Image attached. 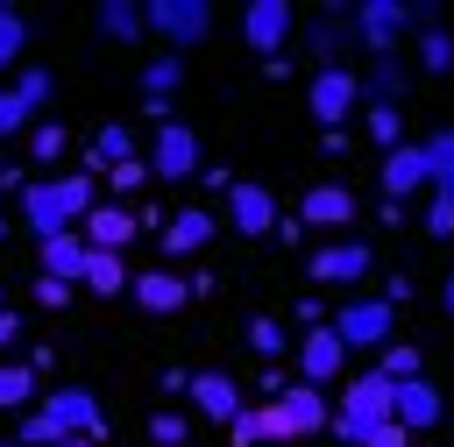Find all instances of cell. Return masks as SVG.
Instances as JSON below:
<instances>
[{
    "label": "cell",
    "instance_id": "6da1fadb",
    "mask_svg": "<svg viewBox=\"0 0 454 447\" xmlns=\"http://www.w3.org/2000/svg\"><path fill=\"white\" fill-rule=\"evenodd\" d=\"M85 213H92V177H85V170H57V177H28V184H21V227H28L35 241L78 227Z\"/></svg>",
    "mask_w": 454,
    "mask_h": 447
},
{
    "label": "cell",
    "instance_id": "7a4b0ae2",
    "mask_svg": "<svg viewBox=\"0 0 454 447\" xmlns=\"http://www.w3.org/2000/svg\"><path fill=\"white\" fill-rule=\"evenodd\" d=\"M383 419H390V376L362 369V376H348V390H340V404H333L326 433H333V440H348V447H362Z\"/></svg>",
    "mask_w": 454,
    "mask_h": 447
},
{
    "label": "cell",
    "instance_id": "3957f363",
    "mask_svg": "<svg viewBox=\"0 0 454 447\" xmlns=\"http://www.w3.org/2000/svg\"><path fill=\"white\" fill-rule=\"evenodd\" d=\"M326 419H333V404H326L319 383H284V390L270 397V447L312 440V433H326Z\"/></svg>",
    "mask_w": 454,
    "mask_h": 447
},
{
    "label": "cell",
    "instance_id": "277c9868",
    "mask_svg": "<svg viewBox=\"0 0 454 447\" xmlns=\"http://www.w3.org/2000/svg\"><path fill=\"white\" fill-rule=\"evenodd\" d=\"M369 270H376V248H369L362 234H333V241H319V248L305 255L312 291H355Z\"/></svg>",
    "mask_w": 454,
    "mask_h": 447
},
{
    "label": "cell",
    "instance_id": "5b68a950",
    "mask_svg": "<svg viewBox=\"0 0 454 447\" xmlns=\"http://www.w3.org/2000/svg\"><path fill=\"white\" fill-rule=\"evenodd\" d=\"M298 220H305V234H355V220H362V199H355V184H340V177H319L298 206H291Z\"/></svg>",
    "mask_w": 454,
    "mask_h": 447
},
{
    "label": "cell",
    "instance_id": "8992f818",
    "mask_svg": "<svg viewBox=\"0 0 454 447\" xmlns=\"http://www.w3.org/2000/svg\"><path fill=\"white\" fill-rule=\"evenodd\" d=\"M404 28H411L404 0H355V7H348V35H355V50H369V57H397Z\"/></svg>",
    "mask_w": 454,
    "mask_h": 447
},
{
    "label": "cell",
    "instance_id": "52a82bcc",
    "mask_svg": "<svg viewBox=\"0 0 454 447\" xmlns=\"http://www.w3.org/2000/svg\"><path fill=\"white\" fill-rule=\"evenodd\" d=\"M326 326L340 333V348H383V341H397V333H390L397 312H390L383 298H362V291H348V298L326 312Z\"/></svg>",
    "mask_w": 454,
    "mask_h": 447
},
{
    "label": "cell",
    "instance_id": "ba28073f",
    "mask_svg": "<svg viewBox=\"0 0 454 447\" xmlns=\"http://www.w3.org/2000/svg\"><path fill=\"white\" fill-rule=\"evenodd\" d=\"M35 412L57 426V440H99V433H106V412H99V397H92L85 383L43 390V404H35Z\"/></svg>",
    "mask_w": 454,
    "mask_h": 447
},
{
    "label": "cell",
    "instance_id": "9c48e42d",
    "mask_svg": "<svg viewBox=\"0 0 454 447\" xmlns=\"http://www.w3.org/2000/svg\"><path fill=\"white\" fill-rule=\"evenodd\" d=\"M142 28H156L177 57L192 50V43H206V28H213V7L206 0H149L142 7Z\"/></svg>",
    "mask_w": 454,
    "mask_h": 447
},
{
    "label": "cell",
    "instance_id": "30bf717a",
    "mask_svg": "<svg viewBox=\"0 0 454 447\" xmlns=\"http://www.w3.org/2000/svg\"><path fill=\"white\" fill-rule=\"evenodd\" d=\"M142 163H149V177H163V184H177V177H199V135H192L184 121H163V128L149 135Z\"/></svg>",
    "mask_w": 454,
    "mask_h": 447
},
{
    "label": "cell",
    "instance_id": "8fae6325",
    "mask_svg": "<svg viewBox=\"0 0 454 447\" xmlns=\"http://www.w3.org/2000/svg\"><path fill=\"white\" fill-rule=\"evenodd\" d=\"M355 99H362V71H348V64L312 71V85H305V106H312L319 128H348V106Z\"/></svg>",
    "mask_w": 454,
    "mask_h": 447
},
{
    "label": "cell",
    "instance_id": "7c38bea8",
    "mask_svg": "<svg viewBox=\"0 0 454 447\" xmlns=\"http://www.w3.org/2000/svg\"><path fill=\"white\" fill-rule=\"evenodd\" d=\"M291 355H298V383H340V369H348V348H340V333L333 326H305L298 341H291Z\"/></svg>",
    "mask_w": 454,
    "mask_h": 447
},
{
    "label": "cell",
    "instance_id": "4fadbf2b",
    "mask_svg": "<svg viewBox=\"0 0 454 447\" xmlns=\"http://www.w3.org/2000/svg\"><path fill=\"white\" fill-rule=\"evenodd\" d=\"M213 234H220V213H206V206H177L163 227H156V241H163V255H170V270L184 263V255H199V248H213Z\"/></svg>",
    "mask_w": 454,
    "mask_h": 447
},
{
    "label": "cell",
    "instance_id": "5bb4252c",
    "mask_svg": "<svg viewBox=\"0 0 454 447\" xmlns=\"http://www.w3.org/2000/svg\"><path fill=\"white\" fill-rule=\"evenodd\" d=\"M241 43L255 57H284V43H291V0H248L241 7Z\"/></svg>",
    "mask_w": 454,
    "mask_h": 447
},
{
    "label": "cell",
    "instance_id": "9a60e30c",
    "mask_svg": "<svg viewBox=\"0 0 454 447\" xmlns=\"http://www.w3.org/2000/svg\"><path fill=\"white\" fill-rule=\"evenodd\" d=\"M135 234H142V220H135V206H121V199H92V213L78 220V241H85V248H114V255H121Z\"/></svg>",
    "mask_w": 454,
    "mask_h": 447
},
{
    "label": "cell",
    "instance_id": "2e32d148",
    "mask_svg": "<svg viewBox=\"0 0 454 447\" xmlns=\"http://www.w3.org/2000/svg\"><path fill=\"white\" fill-rule=\"evenodd\" d=\"M277 213H284V206H277V192H270V184H248V177H241V184H227V220H234V234L262 241V234L277 227Z\"/></svg>",
    "mask_w": 454,
    "mask_h": 447
},
{
    "label": "cell",
    "instance_id": "e0dca14e",
    "mask_svg": "<svg viewBox=\"0 0 454 447\" xmlns=\"http://www.w3.org/2000/svg\"><path fill=\"white\" fill-rule=\"evenodd\" d=\"M128 298H135L149 319H163V312H184V305H192V291H184V277H177L170 263H156V270H135V277H128Z\"/></svg>",
    "mask_w": 454,
    "mask_h": 447
},
{
    "label": "cell",
    "instance_id": "ac0fdd59",
    "mask_svg": "<svg viewBox=\"0 0 454 447\" xmlns=\"http://www.w3.org/2000/svg\"><path fill=\"white\" fill-rule=\"evenodd\" d=\"M390 419H397L404 433H433V426L447 419V397H440L426 376H411V383H390Z\"/></svg>",
    "mask_w": 454,
    "mask_h": 447
},
{
    "label": "cell",
    "instance_id": "d6986e66",
    "mask_svg": "<svg viewBox=\"0 0 454 447\" xmlns=\"http://www.w3.org/2000/svg\"><path fill=\"white\" fill-rule=\"evenodd\" d=\"M184 397H192V412H199V419H213V426H227V419L248 404V397L234 390V376H227V369H192Z\"/></svg>",
    "mask_w": 454,
    "mask_h": 447
},
{
    "label": "cell",
    "instance_id": "ffe728a7",
    "mask_svg": "<svg viewBox=\"0 0 454 447\" xmlns=\"http://www.w3.org/2000/svg\"><path fill=\"white\" fill-rule=\"evenodd\" d=\"M305 57H312V71L348 64V7H326V14L305 28Z\"/></svg>",
    "mask_w": 454,
    "mask_h": 447
},
{
    "label": "cell",
    "instance_id": "44dd1931",
    "mask_svg": "<svg viewBox=\"0 0 454 447\" xmlns=\"http://www.w3.org/2000/svg\"><path fill=\"white\" fill-rule=\"evenodd\" d=\"M411 192H426V149L419 142H397V149H383V199H411Z\"/></svg>",
    "mask_w": 454,
    "mask_h": 447
},
{
    "label": "cell",
    "instance_id": "7402d4cb",
    "mask_svg": "<svg viewBox=\"0 0 454 447\" xmlns=\"http://www.w3.org/2000/svg\"><path fill=\"white\" fill-rule=\"evenodd\" d=\"M404 78H411L404 57H369V71H362V99H369V106H404Z\"/></svg>",
    "mask_w": 454,
    "mask_h": 447
},
{
    "label": "cell",
    "instance_id": "603a6c76",
    "mask_svg": "<svg viewBox=\"0 0 454 447\" xmlns=\"http://www.w3.org/2000/svg\"><path fill=\"white\" fill-rule=\"evenodd\" d=\"M35 263H43V277H64V284H78V270H85V241H78V227H64V234L35 241Z\"/></svg>",
    "mask_w": 454,
    "mask_h": 447
},
{
    "label": "cell",
    "instance_id": "cb8c5ba5",
    "mask_svg": "<svg viewBox=\"0 0 454 447\" xmlns=\"http://www.w3.org/2000/svg\"><path fill=\"white\" fill-rule=\"evenodd\" d=\"M128 277H135V270H128L114 248H85V270H78V284H85L92 298H121V291H128Z\"/></svg>",
    "mask_w": 454,
    "mask_h": 447
},
{
    "label": "cell",
    "instance_id": "d4e9b609",
    "mask_svg": "<svg viewBox=\"0 0 454 447\" xmlns=\"http://www.w3.org/2000/svg\"><path fill=\"white\" fill-rule=\"evenodd\" d=\"M177 85H184V57L177 50H156L142 64V99H177Z\"/></svg>",
    "mask_w": 454,
    "mask_h": 447
},
{
    "label": "cell",
    "instance_id": "484cf974",
    "mask_svg": "<svg viewBox=\"0 0 454 447\" xmlns=\"http://www.w3.org/2000/svg\"><path fill=\"white\" fill-rule=\"evenodd\" d=\"M241 341H248V348H255V355H262V362H284V355H291V341H298V333H291V326H284V319H270V312H255V319H248V326H241Z\"/></svg>",
    "mask_w": 454,
    "mask_h": 447
},
{
    "label": "cell",
    "instance_id": "4316f807",
    "mask_svg": "<svg viewBox=\"0 0 454 447\" xmlns=\"http://www.w3.org/2000/svg\"><path fill=\"white\" fill-rule=\"evenodd\" d=\"M92 156H99L106 170H114V163H135V156H142V135H135L128 121H106V128L92 135Z\"/></svg>",
    "mask_w": 454,
    "mask_h": 447
},
{
    "label": "cell",
    "instance_id": "83f0119b",
    "mask_svg": "<svg viewBox=\"0 0 454 447\" xmlns=\"http://www.w3.org/2000/svg\"><path fill=\"white\" fill-rule=\"evenodd\" d=\"M92 28H99L106 43H135V35H142V7H135V0H106V7L92 14Z\"/></svg>",
    "mask_w": 454,
    "mask_h": 447
},
{
    "label": "cell",
    "instance_id": "f1b7e54d",
    "mask_svg": "<svg viewBox=\"0 0 454 447\" xmlns=\"http://www.w3.org/2000/svg\"><path fill=\"white\" fill-rule=\"evenodd\" d=\"M376 376H390V383H411V376H426V355H419L411 341H383V348H376Z\"/></svg>",
    "mask_w": 454,
    "mask_h": 447
},
{
    "label": "cell",
    "instance_id": "f546056e",
    "mask_svg": "<svg viewBox=\"0 0 454 447\" xmlns=\"http://www.w3.org/2000/svg\"><path fill=\"white\" fill-rule=\"evenodd\" d=\"M35 404V369L28 362H0V412H28Z\"/></svg>",
    "mask_w": 454,
    "mask_h": 447
},
{
    "label": "cell",
    "instance_id": "4dcf8cb0",
    "mask_svg": "<svg viewBox=\"0 0 454 447\" xmlns=\"http://www.w3.org/2000/svg\"><path fill=\"white\" fill-rule=\"evenodd\" d=\"M64 149H71V128H64L57 114H43V121L28 128V156H35V163H57Z\"/></svg>",
    "mask_w": 454,
    "mask_h": 447
},
{
    "label": "cell",
    "instance_id": "1f68e13d",
    "mask_svg": "<svg viewBox=\"0 0 454 447\" xmlns=\"http://www.w3.org/2000/svg\"><path fill=\"white\" fill-rule=\"evenodd\" d=\"M411 57H419V71H454V28H419Z\"/></svg>",
    "mask_w": 454,
    "mask_h": 447
},
{
    "label": "cell",
    "instance_id": "d6a6232c",
    "mask_svg": "<svg viewBox=\"0 0 454 447\" xmlns=\"http://www.w3.org/2000/svg\"><path fill=\"white\" fill-rule=\"evenodd\" d=\"M227 440H234V447H270V404H241V412L227 419Z\"/></svg>",
    "mask_w": 454,
    "mask_h": 447
},
{
    "label": "cell",
    "instance_id": "836d02e7",
    "mask_svg": "<svg viewBox=\"0 0 454 447\" xmlns=\"http://www.w3.org/2000/svg\"><path fill=\"white\" fill-rule=\"evenodd\" d=\"M14 99L35 114V106H50V99H57V78H50L43 64H21V71H14Z\"/></svg>",
    "mask_w": 454,
    "mask_h": 447
},
{
    "label": "cell",
    "instance_id": "e575fe53",
    "mask_svg": "<svg viewBox=\"0 0 454 447\" xmlns=\"http://www.w3.org/2000/svg\"><path fill=\"white\" fill-rule=\"evenodd\" d=\"M21 50H28V21L0 7V71H21Z\"/></svg>",
    "mask_w": 454,
    "mask_h": 447
},
{
    "label": "cell",
    "instance_id": "d590c367",
    "mask_svg": "<svg viewBox=\"0 0 454 447\" xmlns=\"http://www.w3.org/2000/svg\"><path fill=\"white\" fill-rule=\"evenodd\" d=\"M149 440H156V447H192V419L163 404V412H149Z\"/></svg>",
    "mask_w": 454,
    "mask_h": 447
},
{
    "label": "cell",
    "instance_id": "8d00e7d4",
    "mask_svg": "<svg viewBox=\"0 0 454 447\" xmlns=\"http://www.w3.org/2000/svg\"><path fill=\"white\" fill-rule=\"evenodd\" d=\"M369 142L376 149H397L404 142V106H369Z\"/></svg>",
    "mask_w": 454,
    "mask_h": 447
},
{
    "label": "cell",
    "instance_id": "74e56055",
    "mask_svg": "<svg viewBox=\"0 0 454 447\" xmlns=\"http://www.w3.org/2000/svg\"><path fill=\"white\" fill-rule=\"evenodd\" d=\"M106 184H114V199L128 206V199L149 184V163H142V156H135V163H114V170H106Z\"/></svg>",
    "mask_w": 454,
    "mask_h": 447
},
{
    "label": "cell",
    "instance_id": "f35d334b",
    "mask_svg": "<svg viewBox=\"0 0 454 447\" xmlns=\"http://www.w3.org/2000/svg\"><path fill=\"white\" fill-rule=\"evenodd\" d=\"M28 298H35L43 312H64V305L78 298V284H64V277H35V284H28Z\"/></svg>",
    "mask_w": 454,
    "mask_h": 447
},
{
    "label": "cell",
    "instance_id": "ab89813d",
    "mask_svg": "<svg viewBox=\"0 0 454 447\" xmlns=\"http://www.w3.org/2000/svg\"><path fill=\"white\" fill-rule=\"evenodd\" d=\"M419 227H426L433 241H447V234H454V199H447V192H433V199H426V220H419Z\"/></svg>",
    "mask_w": 454,
    "mask_h": 447
},
{
    "label": "cell",
    "instance_id": "60d3db41",
    "mask_svg": "<svg viewBox=\"0 0 454 447\" xmlns=\"http://www.w3.org/2000/svg\"><path fill=\"white\" fill-rule=\"evenodd\" d=\"M21 128H35V114L14 99V85H0V135H21Z\"/></svg>",
    "mask_w": 454,
    "mask_h": 447
},
{
    "label": "cell",
    "instance_id": "b9f144b4",
    "mask_svg": "<svg viewBox=\"0 0 454 447\" xmlns=\"http://www.w3.org/2000/svg\"><path fill=\"white\" fill-rule=\"evenodd\" d=\"M28 341V319L14 312V305H0V362H7V348H21Z\"/></svg>",
    "mask_w": 454,
    "mask_h": 447
},
{
    "label": "cell",
    "instance_id": "7bdbcfd3",
    "mask_svg": "<svg viewBox=\"0 0 454 447\" xmlns=\"http://www.w3.org/2000/svg\"><path fill=\"white\" fill-rule=\"evenodd\" d=\"M376 298H383V305H390V312H397V305H411V298H419V284H411V277H404V270H397V277H390V284H383V291H376Z\"/></svg>",
    "mask_w": 454,
    "mask_h": 447
},
{
    "label": "cell",
    "instance_id": "ee69618b",
    "mask_svg": "<svg viewBox=\"0 0 454 447\" xmlns=\"http://www.w3.org/2000/svg\"><path fill=\"white\" fill-rule=\"evenodd\" d=\"M270 234H277L284 248H305V220H298V213H277V227H270Z\"/></svg>",
    "mask_w": 454,
    "mask_h": 447
},
{
    "label": "cell",
    "instance_id": "f6af8a7d",
    "mask_svg": "<svg viewBox=\"0 0 454 447\" xmlns=\"http://www.w3.org/2000/svg\"><path fill=\"white\" fill-rule=\"evenodd\" d=\"M362 447H411V433H404V426H397V419H383V426H376V433H369V440H362Z\"/></svg>",
    "mask_w": 454,
    "mask_h": 447
},
{
    "label": "cell",
    "instance_id": "bcb514c9",
    "mask_svg": "<svg viewBox=\"0 0 454 447\" xmlns=\"http://www.w3.org/2000/svg\"><path fill=\"white\" fill-rule=\"evenodd\" d=\"M298 326H326V298H319V291L298 298Z\"/></svg>",
    "mask_w": 454,
    "mask_h": 447
},
{
    "label": "cell",
    "instance_id": "7dc6e473",
    "mask_svg": "<svg viewBox=\"0 0 454 447\" xmlns=\"http://www.w3.org/2000/svg\"><path fill=\"white\" fill-rule=\"evenodd\" d=\"M284 383H291V376H284V362H262V376H255V390H262V404H270V397H277Z\"/></svg>",
    "mask_w": 454,
    "mask_h": 447
},
{
    "label": "cell",
    "instance_id": "c3c4849f",
    "mask_svg": "<svg viewBox=\"0 0 454 447\" xmlns=\"http://www.w3.org/2000/svg\"><path fill=\"white\" fill-rule=\"evenodd\" d=\"M319 156H326V163L348 156V128H319Z\"/></svg>",
    "mask_w": 454,
    "mask_h": 447
},
{
    "label": "cell",
    "instance_id": "681fc988",
    "mask_svg": "<svg viewBox=\"0 0 454 447\" xmlns=\"http://www.w3.org/2000/svg\"><path fill=\"white\" fill-rule=\"evenodd\" d=\"M184 291H192V298H213V291H220V270H192Z\"/></svg>",
    "mask_w": 454,
    "mask_h": 447
},
{
    "label": "cell",
    "instance_id": "f907efd6",
    "mask_svg": "<svg viewBox=\"0 0 454 447\" xmlns=\"http://www.w3.org/2000/svg\"><path fill=\"white\" fill-rule=\"evenodd\" d=\"M21 362H28V369H35V376H43V369H57V348H50V341H35V348H28V355H21Z\"/></svg>",
    "mask_w": 454,
    "mask_h": 447
},
{
    "label": "cell",
    "instance_id": "816d5d0a",
    "mask_svg": "<svg viewBox=\"0 0 454 447\" xmlns=\"http://www.w3.org/2000/svg\"><path fill=\"white\" fill-rule=\"evenodd\" d=\"M184 383H192V369H163V376H156V390H163V397H184Z\"/></svg>",
    "mask_w": 454,
    "mask_h": 447
},
{
    "label": "cell",
    "instance_id": "f5cc1de1",
    "mask_svg": "<svg viewBox=\"0 0 454 447\" xmlns=\"http://www.w3.org/2000/svg\"><path fill=\"white\" fill-rule=\"evenodd\" d=\"M440 305H447V319H454V270H447V284H440Z\"/></svg>",
    "mask_w": 454,
    "mask_h": 447
},
{
    "label": "cell",
    "instance_id": "db71d44e",
    "mask_svg": "<svg viewBox=\"0 0 454 447\" xmlns=\"http://www.w3.org/2000/svg\"><path fill=\"white\" fill-rule=\"evenodd\" d=\"M57 447H92V440H57Z\"/></svg>",
    "mask_w": 454,
    "mask_h": 447
},
{
    "label": "cell",
    "instance_id": "11a10c76",
    "mask_svg": "<svg viewBox=\"0 0 454 447\" xmlns=\"http://www.w3.org/2000/svg\"><path fill=\"white\" fill-rule=\"evenodd\" d=\"M0 241H7V213H0Z\"/></svg>",
    "mask_w": 454,
    "mask_h": 447
},
{
    "label": "cell",
    "instance_id": "9f6ffc18",
    "mask_svg": "<svg viewBox=\"0 0 454 447\" xmlns=\"http://www.w3.org/2000/svg\"><path fill=\"white\" fill-rule=\"evenodd\" d=\"M0 305H7V284H0Z\"/></svg>",
    "mask_w": 454,
    "mask_h": 447
},
{
    "label": "cell",
    "instance_id": "6f0895ef",
    "mask_svg": "<svg viewBox=\"0 0 454 447\" xmlns=\"http://www.w3.org/2000/svg\"><path fill=\"white\" fill-rule=\"evenodd\" d=\"M0 447H14V440H0Z\"/></svg>",
    "mask_w": 454,
    "mask_h": 447
},
{
    "label": "cell",
    "instance_id": "680465c9",
    "mask_svg": "<svg viewBox=\"0 0 454 447\" xmlns=\"http://www.w3.org/2000/svg\"><path fill=\"white\" fill-rule=\"evenodd\" d=\"M447 135H454V128H447Z\"/></svg>",
    "mask_w": 454,
    "mask_h": 447
}]
</instances>
